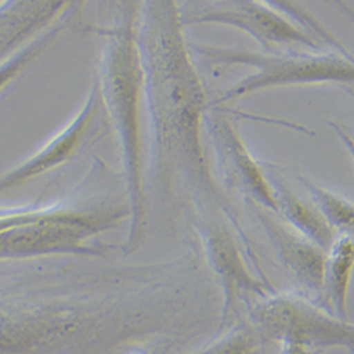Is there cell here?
Masks as SVG:
<instances>
[{
  "instance_id": "6da1fadb",
  "label": "cell",
  "mask_w": 354,
  "mask_h": 354,
  "mask_svg": "<svg viewBox=\"0 0 354 354\" xmlns=\"http://www.w3.org/2000/svg\"><path fill=\"white\" fill-rule=\"evenodd\" d=\"M176 0H146L140 43L143 77L165 165L180 169L205 190L216 192L203 142L204 88L183 37Z\"/></svg>"
},
{
  "instance_id": "7a4b0ae2",
  "label": "cell",
  "mask_w": 354,
  "mask_h": 354,
  "mask_svg": "<svg viewBox=\"0 0 354 354\" xmlns=\"http://www.w3.org/2000/svg\"><path fill=\"white\" fill-rule=\"evenodd\" d=\"M90 289L0 292V354H70L67 348L132 343L129 312Z\"/></svg>"
},
{
  "instance_id": "3957f363",
  "label": "cell",
  "mask_w": 354,
  "mask_h": 354,
  "mask_svg": "<svg viewBox=\"0 0 354 354\" xmlns=\"http://www.w3.org/2000/svg\"><path fill=\"white\" fill-rule=\"evenodd\" d=\"M104 91L122 146L129 209V234L125 251L132 252L140 247L145 239L146 201L140 116L145 77L138 41L131 30L118 37L108 51Z\"/></svg>"
},
{
  "instance_id": "277c9868",
  "label": "cell",
  "mask_w": 354,
  "mask_h": 354,
  "mask_svg": "<svg viewBox=\"0 0 354 354\" xmlns=\"http://www.w3.org/2000/svg\"><path fill=\"white\" fill-rule=\"evenodd\" d=\"M196 51L213 66H241L252 73L234 84L218 104L243 100L261 91L285 86L339 84L354 85V57L324 50L258 53L244 48L198 46Z\"/></svg>"
},
{
  "instance_id": "5b68a950",
  "label": "cell",
  "mask_w": 354,
  "mask_h": 354,
  "mask_svg": "<svg viewBox=\"0 0 354 354\" xmlns=\"http://www.w3.org/2000/svg\"><path fill=\"white\" fill-rule=\"evenodd\" d=\"M251 323L263 340H293L315 350L354 354V323L317 305L305 293H271L255 302Z\"/></svg>"
},
{
  "instance_id": "8992f818",
  "label": "cell",
  "mask_w": 354,
  "mask_h": 354,
  "mask_svg": "<svg viewBox=\"0 0 354 354\" xmlns=\"http://www.w3.org/2000/svg\"><path fill=\"white\" fill-rule=\"evenodd\" d=\"M183 24H216L240 30L255 40L267 53L279 48H328L319 39L281 13L255 0H220L217 5L183 17Z\"/></svg>"
},
{
  "instance_id": "52a82bcc",
  "label": "cell",
  "mask_w": 354,
  "mask_h": 354,
  "mask_svg": "<svg viewBox=\"0 0 354 354\" xmlns=\"http://www.w3.org/2000/svg\"><path fill=\"white\" fill-rule=\"evenodd\" d=\"M197 231L209 267L223 290L221 330L232 319L241 302H247L252 297L262 299L275 290L267 281L250 270L239 244L225 228L214 223H204Z\"/></svg>"
},
{
  "instance_id": "ba28073f",
  "label": "cell",
  "mask_w": 354,
  "mask_h": 354,
  "mask_svg": "<svg viewBox=\"0 0 354 354\" xmlns=\"http://www.w3.org/2000/svg\"><path fill=\"white\" fill-rule=\"evenodd\" d=\"M255 214L271 245L288 272L295 278L305 295L323 298L326 251L288 225L279 216L257 207Z\"/></svg>"
},
{
  "instance_id": "9c48e42d",
  "label": "cell",
  "mask_w": 354,
  "mask_h": 354,
  "mask_svg": "<svg viewBox=\"0 0 354 354\" xmlns=\"http://www.w3.org/2000/svg\"><path fill=\"white\" fill-rule=\"evenodd\" d=\"M97 102L98 94L94 90L68 125L54 135L30 158L0 176V194L30 182L68 160L82 143L88 127L91 125Z\"/></svg>"
},
{
  "instance_id": "30bf717a",
  "label": "cell",
  "mask_w": 354,
  "mask_h": 354,
  "mask_svg": "<svg viewBox=\"0 0 354 354\" xmlns=\"http://www.w3.org/2000/svg\"><path fill=\"white\" fill-rule=\"evenodd\" d=\"M213 124L217 146L234 182L257 207L278 214L275 190L267 169L252 156L239 129L227 118H218Z\"/></svg>"
},
{
  "instance_id": "8fae6325",
  "label": "cell",
  "mask_w": 354,
  "mask_h": 354,
  "mask_svg": "<svg viewBox=\"0 0 354 354\" xmlns=\"http://www.w3.org/2000/svg\"><path fill=\"white\" fill-rule=\"evenodd\" d=\"M267 171L275 190L278 204L277 216H279L293 230L302 234L304 237L328 251L337 234L323 218L316 205L309 197L304 198L295 193L277 166L268 165Z\"/></svg>"
},
{
  "instance_id": "7c38bea8",
  "label": "cell",
  "mask_w": 354,
  "mask_h": 354,
  "mask_svg": "<svg viewBox=\"0 0 354 354\" xmlns=\"http://www.w3.org/2000/svg\"><path fill=\"white\" fill-rule=\"evenodd\" d=\"M354 277V234H337L326 251L323 301L342 319L348 316V297Z\"/></svg>"
},
{
  "instance_id": "4fadbf2b",
  "label": "cell",
  "mask_w": 354,
  "mask_h": 354,
  "mask_svg": "<svg viewBox=\"0 0 354 354\" xmlns=\"http://www.w3.org/2000/svg\"><path fill=\"white\" fill-rule=\"evenodd\" d=\"M306 196L336 234H354V203L322 185L298 176Z\"/></svg>"
},
{
  "instance_id": "5bb4252c",
  "label": "cell",
  "mask_w": 354,
  "mask_h": 354,
  "mask_svg": "<svg viewBox=\"0 0 354 354\" xmlns=\"http://www.w3.org/2000/svg\"><path fill=\"white\" fill-rule=\"evenodd\" d=\"M255 2L281 13L295 24L301 26L306 32L319 39L328 48L344 55H351L346 46L329 30V28L315 15H312L305 6H302L298 0H255Z\"/></svg>"
},
{
  "instance_id": "9a60e30c",
  "label": "cell",
  "mask_w": 354,
  "mask_h": 354,
  "mask_svg": "<svg viewBox=\"0 0 354 354\" xmlns=\"http://www.w3.org/2000/svg\"><path fill=\"white\" fill-rule=\"evenodd\" d=\"M262 342V336L252 323H243L231 328L216 342L193 354H259Z\"/></svg>"
},
{
  "instance_id": "2e32d148",
  "label": "cell",
  "mask_w": 354,
  "mask_h": 354,
  "mask_svg": "<svg viewBox=\"0 0 354 354\" xmlns=\"http://www.w3.org/2000/svg\"><path fill=\"white\" fill-rule=\"evenodd\" d=\"M279 354H322V351L319 350L293 340H282L279 342Z\"/></svg>"
},
{
  "instance_id": "e0dca14e",
  "label": "cell",
  "mask_w": 354,
  "mask_h": 354,
  "mask_svg": "<svg viewBox=\"0 0 354 354\" xmlns=\"http://www.w3.org/2000/svg\"><path fill=\"white\" fill-rule=\"evenodd\" d=\"M329 127L333 129L336 136L340 139V142L343 143V146L346 147L348 155L351 156V159L354 162V136H353V133H350L346 128H343L342 125H339L336 122H329Z\"/></svg>"
},
{
  "instance_id": "ac0fdd59",
  "label": "cell",
  "mask_w": 354,
  "mask_h": 354,
  "mask_svg": "<svg viewBox=\"0 0 354 354\" xmlns=\"http://www.w3.org/2000/svg\"><path fill=\"white\" fill-rule=\"evenodd\" d=\"M324 2L329 3L330 6L339 9L342 15H344L353 24H354V9L346 2V0H324Z\"/></svg>"
},
{
  "instance_id": "d6986e66",
  "label": "cell",
  "mask_w": 354,
  "mask_h": 354,
  "mask_svg": "<svg viewBox=\"0 0 354 354\" xmlns=\"http://www.w3.org/2000/svg\"><path fill=\"white\" fill-rule=\"evenodd\" d=\"M122 354H152V351L142 344H136V346H132L131 348L125 350Z\"/></svg>"
},
{
  "instance_id": "ffe728a7",
  "label": "cell",
  "mask_w": 354,
  "mask_h": 354,
  "mask_svg": "<svg viewBox=\"0 0 354 354\" xmlns=\"http://www.w3.org/2000/svg\"><path fill=\"white\" fill-rule=\"evenodd\" d=\"M344 88V91L348 94V95H351L353 98H354V85H348V86H343Z\"/></svg>"
}]
</instances>
